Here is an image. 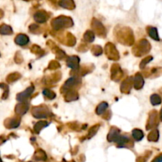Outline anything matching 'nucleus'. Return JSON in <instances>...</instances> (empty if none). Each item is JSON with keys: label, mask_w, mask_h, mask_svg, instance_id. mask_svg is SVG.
<instances>
[{"label": "nucleus", "mask_w": 162, "mask_h": 162, "mask_svg": "<svg viewBox=\"0 0 162 162\" xmlns=\"http://www.w3.org/2000/svg\"><path fill=\"white\" fill-rule=\"evenodd\" d=\"M72 24H73V21L71 19L65 16L58 17L52 21V26L55 29H58L63 27L71 26Z\"/></svg>", "instance_id": "nucleus-1"}, {"label": "nucleus", "mask_w": 162, "mask_h": 162, "mask_svg": "<svg viewBox=\"0 0 162 162\" xmlns=\"http://www.w3.org/2000/svg\"><path fill=\"white\" fill-rule=\"evenodd\" d=\"M48 19V13L44 11H39L34 14L35 21L39 23H44Z\"/></svg>", "instance_id": "nucleus-2"}, {"label": "nucleus", "mask_w": 162, "mask_h": 162, "mask_svg": "<svg viewBox=\"0 0 162 162\" xmlns=\"http://www.w3.org/2000/svg\"><path fill=\"white\" fill-rule=\"evenodd\" d=\"M34 90V88L33 87H29L25 91H24L23 92H21L18 95V96H17V98H18V100L20 102L25 101V100H26L27 98H29V96H31V94L32 93V91Z\"/></svg>", "instance_id": "nucleus-3"}, {"label": "nucleus", "mask_w": 162, "mask_h": 162, "mask_svg": "<svg viewBox=\"0 0 162 162\" xmlns=\"http://www.w3.org/2000/svg\"><path fill=\"white\" fill-rule=\"evenodd\" d=\"M120 130L116 129V128H112L110 132H109L108 135V140L109 141H115L116 142L118 138H120Z\"/></svg>", "instance_id": "nucleus-4"}, {"label": "nucleus", "mask_w": 162, "mask_h": 162, "mask_svg": "<svg viewBox=\"0 0 162 162\" xmlns=\"http://www.w3.org/2000/svg\"><path fill=\"white\" fill-rule=\"evenodd\" d=\"M58 5L68 10H73L75 7L74 0H58Z\"/></svg>", "instance_id": "nucleus-5"}, {"label": "nucleus", "mask_w": 162, "mask_h": 162, "mask_svg": "<svg viewBox=\"0 0 162 162\" xmlns=\"http://www.w3.org/2000/svg\"><path fill=\"white\" fill-rule=\"evenodd\" d=\"M33 115L36 118H47L48 113H47V109L46 108H42V107H37L33 109Z\"/></svg>", "instance_id": "nucleus-6"}, {"label": "nucleus", "mask_w": 162, "mask_h": 162, "mask_svg": "<svg viewBox=\"0 0 162 162\" xmlns=\"http://www.w3.org/2000/svg\"><path fill=\"white\" fill-rule=\"evenodd\" d=\"M79 64V58L77 56H70L67 60V65L72 69H77Z\"/></svg>", "instance_id": "nucleus-7"}, {"label": "nucleus", "mask_w": 162, "mask_h": 162, "mask_svg": "<svg viewBox=\"0 0 162 162\" xmlns=\"http://www.w3.org/2000/svg\"><path fill=\"white\" fill-rule=\"evenodd\" d=\"M29 41V38L28 36L25 34H19L15 38V42L19 45H24L28 44Z\"/></svg>", "instance_id": "nucleus-8"}, {"label": "nucleus", "mask_w": 162, "mask_h": 162, "mask_svg": "<svg viewBox=\"0 0 162 162\" xmlns=\"http://www.w3.org/2000/svg\"><path fill=\"white\" fill-rule=\"evenodd\" d=\"M144 84L143 78L142 77L140 74H137L135 77V81H134V86L136 89H140Z\"/></svg>", "instance_id": "nucleus-9"}, {"label": "nucleus", "mask_w": 162, "mask_h": 162, "mask_svg": "<svg viewBox=\"0 0 162 162\" xmlns=\"http://www.w3.org/2000/svg\"><path fill=\"white\" fill-rule=\"evenodd\" d=\"M75 83H76V79L74 78V77L70 78L69 80H67V82L65 83V84H64V86L63 87V89L64 91H66L69 90L70 88L75 85Z\"/></svg>", "instance_id": "nucleus-10"}, {"label": "nucleus", "mask_w": 162, "mask_h": 162, "mask_svg": "<svg viewBox=\"0 0 162 162\" xmlns=\"http://www.w3.org/2000/svg\"><path fill=\"white\" fill-rule=\"evenodd\" d=\"M132 135H133V138L135 139L136 141H140L144 137L142 131L141 130H138V129H135L132 131Z\"/></svg>", "instance_id": "nucleus-11"}, {"label": "nucleus", "mask_w": 162, "mask_h": 162, "mask_svg": "<svg viewBox=\"0 0 162 162\" xmlns=\"http://www.w3.org/2000/svg\"><path fill=\"white\" fill-rule=\"evenodd\" d=\"M149 35L155 41H159V37L157 34V29L155 27H150L148 30Z\"/></svg>", "instance_id": "nucleus-12"}, {"label": "nucleus", "mask_w": 162, "mask_h": 162, "mask_svg": "<svg viewBox=\"0 0 162 162\" xmlns=\"http://www.w3.org/2000/svg\"><path fill=\"white\" fill-rule=\"evenodd\" d=\"M150 102L154 106H157L161 103V98L157 94H154L150 97Z\"/></svg>", "instance_id": "nucleus-13"}, {"label": "nucleus", "mask_w": 162, "mask_h": 162, "mask_svg": "<svg viewBox=\"0 0 162 162\" xmlns=\"http://www.w3.org/2000/svg\"><path fill=\"white\" fill-rule=\"evenodd\" d=\"M48 123L47 122H44V121H40L38 122L34 126V130L37 132V133H39L40 130H42L43 128L48 126Z\"/></svg>", "instance_id": "nucleus-14"}, {"label": "nucleus", "mask_w": 162, "mask_h": 162, "mask_svg": "<svg viewBox=\"0 0 162 162\" xmlns=\"http://www.w3.org/2000/svg\"><path fill=\"white\" fill-rule=\"evenodd\" d=\"M108 105L105 102H103V103L99 104L97 108H96V113H97V114H103V112L105 111V110L108 108Z\"/></svg>", "instance_id": "nucleus-15"}, {"label": "nucleus", "mask_w": 162, "mask_h": 162, "mask_svg": "<svg viewBox=\"0 0 162 162\" xmlns=\"http://www.w3.org/2000/svg\"><path fill=\"white\" fill-rule=\"evenodd\" d=\"M0 32L2 34H12V29L7 25H3L0 29Z\"/></svg>", "instance_id": "nucleus-16"}, {"label": "nucleus", "mask_w": 162, "mask_h": 162, "mask_svg": "<svg viewBox=\"0 0 162 162\" xmlns=\"http://www.w3.org/2000/svg\"><path fill=\"white\" fill-rule=\"evenodd\" d=\"M129 141V138H128L127 136H120V138H118V140H117V144L118 145H120V146H123L125 144H127Z\"/></svg>", "instance_id": "nucleus-17"}, {"label": "nucleus", "mask_w": 162, "mask_h": 162, "mask_svg": "<svg viewBox=\"0 0 162 162\" xmlns=\"http://www.w3.org/2000/svg\"><path fill=\"white\" fill-rule=\"evenodd\" d=\"M158 138H159V133H158V131H157V130L152 131L151 133H149V141H157V140H158Z\"/></svg>", "instance_id": "nucleus-18"}, {"label": "nucleus", "mask_w": 162, "mask_h": 162, "mask_svg": "<svg viewBox=\"0 0 162 162\" xmlns=\"http://www.w3.org/2000/svg\"><path fill=\"white\" fill-rule=\"evenodd\" d=\"M84 38H85V41H87L89 42H92L93 40H94V34H93V32L91 31H87L85 33V36H84Z\"/></svg>", "instance_id": "nucleus-19"}, {"label": "nucleus", "mask_w": 162, "mask_h": 162, "mask_svg": "<svg viewBox=\"0 0 162 162\" xmlns=\"http://www.w3.org/2000/svg\"><path fill=\"white\" fill-rule=\"evenodd\" d=\"M43 93L45 96H47L48 98H54L56 97V94L52 92L51 91L48 90V89H44V91H43Z\"/></svg>", "instance_id": "nucleus-20"}, {"label": "nucleus", "mask_w": 162, "mask_h": 162, "mask_svg": "<svg viewBox=\"0 0 162 162\" xmlns=\"http://www.w3.org/2000/svg\"><path fill=\"white\" fill-rule=\"evenodd\" d=\"M99 129V126H93V127H92L90 129V130H89V136H88V138H91V137H93L94 134H96V131H97V130Z\"/></svg>", "instance_id": "nucleus-21"}, {"label": "nucleus", "mask_w": 162, "mask_h": 162, "mask_svg": "<svg viewBox=\"0 0 162 162\" xmlns=\"http://www.w3.org/2000/svg\"><path fill=\"white\" fill-rule=\"evenodd\" d=\"M151 60H153V57H151V56H149V57H147L146 59L143 60V61H142L141 64H140V67H141V68H143V67L145 66V64H148L149 61H151Z\"/></svg>", "instance_id": "nucleus-22"}, {"label": "nucleus", "mask_w": 162, "mask_h": 162, "mask_svg": "<svg viewBox=\"0 0 162 162\" xmlns=\"http://www.w3.org/2000/svg\"><path fill=\"white\" fill-rule=\"evenodd\" d=\"M153 162H162V153L160 154L159 156H157V157H155Z\"/></svg>", "instance_id": "nucleus-23"}, {"label": "nucleus", "mask_w": 162, "mask_h": 162, "mask_svg": "<svg viewBox=\"0 0 162 162\" xmlns=\"http://www.w3.org/2000/svg\"><path fill=\"white\" fill-rule=\"evenodd\" d=\"M160 118H161V120L162 121V108L161 110V112H160Z\"/></svg>", "instance_id": "nucleus-24"}, {"label": "nucleus", "mask_w": 162, "mask_h": 162, "mask_svg": "<svg viewBox=\"0 0 162 162\" xmlns=\"http://www.w3.org/2000/svg\"><path fill=\"white\" fill-rule=\"evenodd\" d=\"M25 1H30V0H25Z\"/></svg>", "instance_id": "nucleus-25"}]
</instances>
